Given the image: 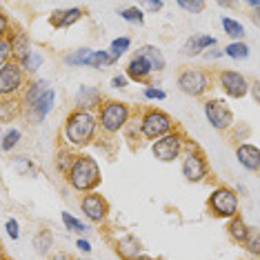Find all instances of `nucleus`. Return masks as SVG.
<instances>
[{
  "label": "nucleus",
  "mask_w": 260,
  "mask_h": 260,
  "mask_svg": "<svg viewBox=\"0 0 260 260\" xmlns=\"http://www.w3.org/2000/svg\"><path fill=\"white\" fill-rule=\"evenodd\" d=\"M96 132H98V120L93 111L74 109L62 125L64 140L74 147H87L96 138Z\"/></svg>",
  "instance_id": "f257e3e1"
},
{
  "label": "nucleus",
  "mask_w": 260,
  "mask_h": 260,
  "mask_svg": "<svg viewBox=\"0 0 260 260\" xmlns=\"http://www.w3.org/2000/svg\"><path fill=\"white\" fill-rule=\"evenodd\" d=\"M67 180L76 191L80 193H91L93 189L100 185L103 176H100V167L91 156H76L72 167L67 171Z\"/></svg>",
  "instance_id": "f03ea898"
},
{
  "label": "nucleus",
  "mask_w": 260,
  "mask_h": 260,
  "mask_svg": "<svg viewBox=\"0 0 260 260\" xmlns=\"http://www.w3.org/2000/svg\"><path fill=\"white\" fill-rule=\"evenodd\" d=\"M96 120L107 134H118L129 122V107L120 100H105L100 103Z\"/></svg>",
  "instance_id": "7ed1b4c3"
},
{
  "label": "nucleus",
  "mask_w": 260,
  "mask_h": 260,
  "mask_svg": "<svg viewBox=\"0 0 260 260\" xmlns=\"http://www.w3.org/2000/svg\"><path fill=\"white\" fill-rule=\"evenodd\" d=\"M174 118L169 114H165L162 109H149L145 111L143 120H140V134L147 140H158L162 136H167L174 132Z\"/></svg>",
  "instance_id": "20e7f679"
},
{
  "label": "nucleus",
  "mask_w": 260,
  "mask_h": 260,
  "mask_svg": "<svg viewBox=\"0 0 260 260\" xmlns=\"http://www.w3.org/2000/svg\"><path fill=\"white\" fill-rule=\"evenodd\" d=\"M238 193L229 187H218L209 196V209L218 218H234L238 216Z\"/></svg>",
  "instance_id": "39448f33"
},
{
  "label": "nucleus",
  "mask_w": 260,
  "mask_h": 260,
  "mask_svg": "<svg viewBox=\"0 0 260 260\" xmlns=\"http://www.w3.org/2000/svg\"><path fill=\"white\" fill-rule=\"evenodd\" d=\"M182 145H185V138H182V134L171 132L167 136H162V138L153 140L151 153L156 156V160H160V162H174L176 158H180Z\"/></svg>",
  "instance_id": "423d86ee"
},
{
  "label": "nucleus",
  "mask_w": 260,
  "mask_h": 260,
  "mask_svg": "<svg viewBox=\"0 0 260 260\" xmlns=\"http://www.w3.org/2000/svg\"><path fill=\"white\" fill-rule=\"evenodd\" d=\"M22 87H25V72L18 62L9 60L5 67H0V98L16 96Z\"/></svg>",
  "instance_id": "0eeeda50"
},
{
  "label": "nucleus",
  "mask_w": 260,
  "mask_h": 260,
  "mask_svg": "<svg viewBox=\"0 0 260 260\" xmlns=\"http://www.w3.org/2000/svg\"><path fill=\"white\" fill-rule=\"evenodd\" d=\"M209 85H211V78L205 72H200V69H185L178 76V89L191 98L203 96L209 89Z\"/></svg>",
  "instance_id": "6e6552de"
},
{
  "label": "nucleus",
  "mask_w": 260,
  "mask_h": 260,
  "mask_svg": "<svg viewBox=\"0 0 260 260\" xmlns=\"http://www.w3.org/2000/svg\"><path fill=\"white\" fill-rule=\"evenodd\" d=\"M203 111L207 120H209V125L218 129V132H227V129L234 127V114L222 100H207L203 105Z\"/></svg>",
  "instance_id": "1a4fd4ad"
},
{
  "label": "nucleus",
  "mask_w": 260,
  "mask_h": 260,
  "mask_svg": "<svg viewBox=\"0 0 260 260\" xmlns=\"http://www.w3.org/2000/svg\"><path fill=\"white\" fill-rule=\"evenodd\" d=\"M209 174V167H207V158L200 153L198 149H189L182 158V176L189 182H203Z\"/></svg>",
  "instance_id": "9d476101"
},
{
  "label": "nucleus",
  "mask_w": 260,
  "mask_h": 260,
  "mask_svg": "<svg viewBox=\"0 0 260 260\" xmlns=\"http://www.w3.org/2000/svg\"><path fill=\"white\" fill-rule=\"evenodd\" d=\"M218 82H220V89L229 98H245L249 93V80L240 72H234V69H222L218 74Z\"/></svg>",
  "instance_id": "9b49d317"
},
{
  "label": "nucleus",
  "mask_w": 260,
  "mask_h": 260,
  "mask_svg": "<svg viewBox=\"0 0 260 260\" xmlns=\"http://www.w3.org/2000/svg\"><path fill=\"white\" fill-rule=\"evenodd\" d=\"M80 209L91 222H103L105 218H107V214H109V203H107V198H105L103 193L91 191V193H85V196H82Z\"/></svg>",
  "instance_id": "f8f14e48"
},
{
  "label": "nucleus",
  "mask_w": 260,
  "mask_h": 260,
  "mask_svg": "<svg viewBox=\"0 0 260 260\" xmlns=\"http://www.w3.org/2000/svg\"><path fill=\"white\" fill-rule=\"evenodd\" d=\"M54 100H56V91L54 89H47L43 96H40L36 103L31 105L27 111H29V116L34 118V122H43L47 116H49V111L54 109Z\"/></svg>",
  "instance_id": "ddd939ff"
},
{
  "label": "nucleus",
  "mask_w": 260,
  "mask_h": 260,
  "mask_svg": "<svg viewBox=\"0 0 260 260\" xmlns=\"http://www.w3.org/2000/svg\"><path fill=\"white\" fill-rule=\"evenodd\" d=\"M236 158H238V162L245 169H249V171L260 169V151L256 145H249V143L240 145L238 149H236Z\"/></svg>",
  "instance_id": "4468645a"
},
{
  "label": "nucleus",
  "mask_w": 260,
  "mask_h": 260,
  "mask_svg": "<svg viewBox=\"0 0 260 260\" xmlns=\"http://www.w3.org/2000/svg\"><path fill=\"white\" fill-rule=\"evenodd\" d=\"M214 45H216L214 36H207V34H193V36L182 45V54L185 56H198V54H203L205 49H209V47H214Z\"/></svg>",
  "instance_id": "2eb2a0df"
},
{
  "label": "nucleus",
  "mask_w": 260,
  "mask_h": 260,
  "mask_svg": "<svg viewBox=\"0 0 260 260\" xmlns=\"http://www.w3.org/2000/svg\"><path fill=\"white\" fill-rule=\"evenodd\" d=\"M100 103H103V96H100L96 87H80L78 93H76V109L91 111Z\"/></svg>",
  "instance_id": "dca6fc26"
},
{
  "label": "nucleus",
  "mask_w": 260,
  "mask_h": 260,
  "mask_svg": "<svg viewBox=\"0 0 260 260\" xmlns=\"http://www.w3.org/2000/svg\"><path fill=\"white\" fill-rule=\"evenodd\" d=\"M82 18V9L80 7H72V9H58L54 14L49 16V22L51 27L56 29H64L69 25H74V22H78Z\"/></svg>",
  "instance_id": "f3484780"
},
{
  "label": "nucleus",
  "mask_w": 260,
  "mask_h": 260,
  "mask_svg": "<svg viewBox=\"0 0 260 260\" xmlns=\"http://www.w3.org/2000/svg\"><path fill=\"white\" fill-rule=\"evenodd\" d=\"M136 56H140L143 60H147V64L151 67V72H162L165 69V56H162V51L158 49V47L145 45V47H140V49L136 51Z\"/></svg>",
  "instance_id": "a211bd4d"
},
{
  "label": "nucleus",
  "mask_w": 260,
  "mask_h": 260,
  "mask_svg": "<svg viewBox=\"0 0 260 260\" xmlns=\"http://www.w3.org/2000/svg\"><path fill=\"white\" fill-rule=\"evenodd\" d=\"M151 74H153L151 67L140 56H134L132 60H129V64H127V78H132L136 82H147Z\"/></svg>",
  "instance_id": "6ab92c4d"
},
{
  "label": "nucleus",
  "mask_w": 260,
  "mask_h": 260,
  "mask_svg": "<svg viewBox=\"0 0 260 260\" xmlns=\"http://www.w3.org/2000/svg\"><path fill=\"white\" fill-rule=\"evenodd\" d=\"M47 89H51V85H49V80H43V78H38V80H34V82H29L27 85V89H25V93H22V107H31L36 100L43 96V93L47 91Z\"/></svg>",
  "instance_id": "aec40b11"
},
{
  "label": "nucleus",
  "mask_w": 260,
  "mask_h": 260,
  "mask_svg": "<svg viewBox=\"0 0 260 260\" xmlns=\"http://www.w3.org/2000/svg\"><path fill=\"white\" fill-rule=\"evenodd\" d=\"M116 251H118V256H120L122 260H136L140 256V242L136 240L134 236H125V238L118 240Z\"/></svg>",
  "instance_id": "412c9836"
},
{
  "label": "nucleus",
  "mask_w": 260,
  "mask_h": 260,
  "mask_svg": "<svg viewBox=\"0 0 260 260\" xmlns=\"http://www.w3.org/2000/svg\"><path fill=\"white\" fill-rule=\"evenodd\" d=\"M249 229H251V227H247V222L242 220L240 216L229 218L227 232H229V236H232V240H234V242H238V245H242V242L247 240V236H249Z\"/></svg>",
  "instance_id": "4be33fe9"
},
{
  "label": "nucleus",
  "mask_w": 260,
  "mask_h": 260,
  "mask_svg": "<svg viewBox=\"0 0 260 260\" xmlns=\"http://www.w3.org/2000/svg\"><path fill=\"white\" fill-rule=\"evenodd\" d=\"M22 105L14 98H0V122H14L16 116H20Z\"/></svg>",
  "instance_id": "5701e85b"
},
{
  "label": "nucleus",
  "mask_w": 260,
  "mask_h": 260,
  "mask_svg": "<svg viewBox=\"0 0 260 260\" xmlns=\"http://www.w3.org/2000/svg\"><path fill=\"white\" fill-rule=\"evenodd\" d=\"M18 64H20L22 72H27V74H36L38 69L43 67V56H40L36 49H31V47H29V51L20 58Z\"/></svg>",
  "instance_id": "b1692460"
},
{
  "label": "nucleus",
  "mask_w": 260,
  "mask_h": 260,
  "mask_svg": "<svg viewBox=\"0 0 260 260\" xmlns=\"http://www.w3.org/2000/svg\"><path fill=\"white\" fill-rule=\"evenodd\" d=\"M220 25H222L224 31H227V36H229V38L238 40V43H240V38H245V27H242L238 20H234V18H227V16H222Z\"/></svg>",
  "instance_id": "393cba45"
},
{
  "label": "nucleus",
  "mask_w": 260,
  "mask_h": 260,
  "mask_svg": "<svg viewBox=\"0 0 260 260\" xmlns=\"http://www.w3.org/2000/svg\"><path fill=\"white\" fill-rule=\"evenodd\" d=\"M91 54H93V49L85 47V49H78V51H74V54L64 56V62L74 64V67H87V60L91 58Z\"/></svg>",
  "instance_id": "a878e982"
},
{
  "label": "nucleus",
  "mask_w": 260,
  "mask_h": 260,
  "mask_svg": "<svg viewBox=\"0 0 260 260\" xmlns=\"http://www.w3.org/2000/svg\"><path fill=\"white\" fill-rule=\"evenodd\" d=\"M129 47H132V40H129L127 36H122V38H116V40H111V45H109V56L114 58V60H118L120 56H125L127 51H129Z\"/></svg>",
  "instance_id": "bb28decb"
},
{
  "label": "nucleus",
  "mask_w": 260,
  "mask_h": 260,
  "mask_svg": "<svg viewBox=\"0 0 260 260\" xmlns=\"http://www.w3.org/2000/svg\"><path fill=\"white\" fill-rule=\"evenodd\" d=\"M222 54L227 58H234V60H245V58L249 56V47L245 43H232V45L224 47Z\"/></svg>",
  "instance_id": "cd10ccee"
},
{
  "label": "nucleus",
  "mask_w": 260,
  "mask_h": 260,
  "mask_svg": "<svg viewBox=\"0 0 260 260\" xmlns=\"http://www.w3.org/2000/svg\"><path fill=\"white\" fill-rule=\"evenodd\" d=\"M51 242H54V238H51V234L47 232V229H43L38 236H36V240H34V245H36V251L40 253V256H47L51 249Z\"/></svg>",
  "instance_id": "c85d7f7f"
},
{
  "label": "nucleus",
  "mask_w": 260,
  "mask_h": 260,
  "mask_svg": "<svg viewBox=\"0 0 260 260\" xmlns=\"http://www.w3.org/2000/svg\"><path fill=\"white\" fill-rule=\"evenodd\" d=\"M116 60L109 56V51H93L91 58L87 60V67H93V69H98V67H105V64H114Z\"/></svg>",
  "instance_id": "c756f323"
},
{
  "label": "nucleus",
  "mask_w": 260,
  "mask_h": 260,
  "mask_svg": "<svg viewBox=\"0 0 260 260\" xmlns=\"http://www.w3.org/2000/svg\"><path fill=\"white\" fill-rule=\"evenodd\" d=\"M62 222H64V227L69 229V232H76V234H85V232H89V227H87L82 220H78V218H74L72 214H67V211H62Z\"/></svg>",
  "instance_id": "7c9ffc66"
},
{
  "label": "nucleus",
  "mask_w": 260,
  "mask_h": 260,
  "mask_svg": "<svg viewBox=\"0 0 260 260\" xmlns=\"http://www.w3.org/2000/svg\"><path fill=\"white\" fill-rule=\"evenodd\" d=\"M120 18L127 20V22H132V25H143V22H145V14L138 7H125V9H120Z\"/></svg>",
  "instance_id": "2f4dec72"
},
{
  "label": "nucleus",
  "mask_w": 260,
  "mask_h": 260,
  "mask_svg": "<svg viewBox=\"0 0 260 260\" xmlns=\"http://www.w3.org/2000/svg\"><path fill=\"white\" fill-rule=\"evenodd\" d=\"M245 245V249L251 253V256H258L260 253V245H258V229L256 227H251L249 229V236H247V240L242 242Z\"/></svg>",
  "instance_id": "473e14b6"
},
{
  "label": "nucleus",
  "mask_w": 260,
  "mask_h": 260,
  "mask_svg": "<svg viewBox=\"0 0 260 260\" xmlns=\"http://www.w3.org/2000/svg\"><path fill=\"white\" fill-rule=\"evenodd\" d=\"M18 143H20V132H18V129H9V132L5 134L0 147H3V151H11Z\"/></svg>",
  "instance_id": "72a5a7b5"
},
{
  "label": "nucleus",
  "mask_w": 260,
  "mask_h": 260,
  "mask_svg": "<svg viewBox=\"0 0 260 260\" xmlns=\"http://www.w3.org/2000/svg\"><path fill=\"white\" fill-rule=\"evenodd\" d=\"M11 58V43L9 38H0V67H5V64L9 62Z\"/></svg>",
  "instance_id": "f704fd0d"
},
{
  "label": "nucleus",
  "mask_w": 260,
  "mask_h": 260,
  "mask_svg": "<svg viewBox=\"0 0 260 260\" xmlns=\"http://www.w3.org/2000/svg\"><path fill=\"white\" fill-rule=\"evenodd\" d=\"M178 7L185 9V11H191V14H200V11H203L207 5L203 3V0H191V3H185V0H180Z\"/></svg>",
  "instance_id": "c9c22d12"
},
{
  "label": "nucleus",
  "mask_w": 260,
  "mask_h": 260,
  "mask_svg": "<svg viewBox=\"0 0 260 260\" xmlns=\"http://www.w3.org/2000/svg\"><path fill=\"white\" fill-rule=\"evenodd\" d=\"M145 98L147 100H165L167 93L162 89H158V87H145Z\"/></svg>",
  "instance_id": "e433bc0d"
},
{
  "label": "nucleus",
  "mask_w": 260,
  "mask_h": 260,
  "mask_svg": "<svg viewBox=\"0 0 260 260\" xmlns=\"http://www.w3.org/2000/svg\"><path fill=\"white\" fill-rule=\"evenodd\" d=\"M5 227H7V234H9V238H14V240H18V238H20V229H18V222H16L14 218H9Z\"/></svg>",
  "instance_id": "4c0bfd02"
},
{
  "label": "nucleus",
  "mask_w": 260,
  "mask_h": 260,
  "mask_svg": "<svg viewBox=\"0 0 260 260\" xmlns=\"http://www.w3.org/2000/svg\"><path fill=\"white\" fill-rule=\"evenodd\" d=\"M16 165H18V169L22 171V174H31V171H34V165L29 162V158H25V156L16 158Z\"/></svg>",
  "instance_id": "58836bf2"
},
{
  "label": "nucleus",
  "mask_w": 260,
  "mask_h": 260,
  "mask_svg": "<svg viewBox=\"0 0 260 260\" xmlns=\"http://www.w3.org/2000/svg\"><path fill=\"white\" fill-rule=\"evenodd\" d=\"M9 16L5 14V11H0V38H7L9 34Z\"/></svg>",
  "instance_id": "ea45409f"
},
{
  "label": "nucleus",
  "mask_w": 260,
  "mask_h": 260,
  "mask_svg": "<svg viewBox=\"0 0 260 260\" xmlns=\"http://www.w3.org/2000/svg\"><path fill=\"white\" fill-rule=\"evenodd\" d=\"M111 87H116V89H125L127 87V76H114V78H111Z\"/></svg>",
  "instance_id": "a19ab883"
},
{
  "label": "nucleus",
  "mask_w": 260,
  "mask_h": 260,
  "mask_svg": "<svg viewBox=\"0 0 260 260\" xmlns=\"http://www.w3.org/2000/svg\"><path fill=\"white\" fill-rule=\"evenodd\" d=\"M76 247H78L80 251H85V253H89V251H91V242H89V240H85V238H78V240H76Z\"/></svg>",
  "instance_id": "79ce46f5"
},
{
  "label": "nucleus",
  "mask_w": 260,
  "mask_h": 260,
  "mask_svg": "<svg viewBox=\"0 0 260 260\" xmlns=\"http://www.w3.org/2000/svg\"><path fill=\"white\" fill-rule=\"evenodd\" d=\"M145 7L149 11H160L162 9V3H145Z\"/></svg>",
  "instance_id": "37998d69"
},
{
  "label": "nucleus",
  "mask_w": 260,
  "mask_h": 260,
  "mask_svg": "<svg viewBox=\"0 0 260 260\" xmlns=\"http://www.w3.org/2000/svg\"><path fill=\"white\" fill-rule=\"evenodd\" d=\"M49 260H72V258H69L64 251H58V253H54V256H51Z\"/></svg>",
  "instance_id": "c03bdc74"
},
{
  "label": "nucleus",
  "mask_w": 260,
  "mask_h": 260,
  "mask_svg": "<svg viewBox=\"0 0 260 260\" xmlns=\"http://www.w3.org/2000/svg\"><path fill=\"white\" fill-rule=\"evenodd\" d=\"M136 260H158V258H151V256H145V253H140V256L136 258Z\"/></svg>",
  "instance_id": "a18cd8bd"
},
{
  "label": "nucleus",
  "mask_w": 260,
  "mask_h": 260,
  "mask_svg": "<svg viewBox=\"0 0 260 260\" xmlns=\"http://www.w3.org/2000/svg\"><path fill=\"white\" fill-rule=\"evenodd\" d=\"M74 260V258H72ZM76 260H91V258H76Z\"/></svg>",
  "instance_id": "49530a36"
}]
</instances>
